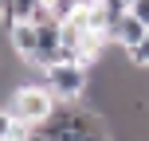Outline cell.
Segmentation results:
<instances>
[{"instance_id": "1", "label": "cell", "mask_w": 149, "mask_h": 141, "mask_svg": "<svg viewBox=\"0 0 149 141\" xmlns=\"http://www.w3.org/2000/svg\"><path fill=\"white\" fill-rule=\"evenodd\" d=\"M59 106V98L47 90V82H16V90L4 98V110L12 114L16 122H24V126H39V122L51 118V110Z\"/></svg>"}, {"instance_id": "9", "label": "cell", "mask_w": 149, "mask_h": 141, "mask_svg": "<svg viewBox=\"0 0 149 141\" xmlns=\"http://www.w3.org/2000/svg\"><path fill=\"white\" fill-rule=\"evenodd\" d=\"M130 4H134V0H130Z\"/></svg>"}, {"instance_id": "5", "label": "cell", "mask_w": 149, "mask_h": 141, "mask_svg": "<svg viewBox=\"0 0 149 141\" xmlns=\"http://www.w3.org/2000/svg\"><path fill=\"white\" fill-rule=\"evenodd\" d=\"M126 55H130V63H134L137 71H149V35H145V39H141L137 47H130Z\"/></svg>"}, {"instance_id": "7", "label": "cell", "mask_w": 149, "mask_h": 141, "mask_svg": "<svg viewBox=\"0 0 149 141\" xmlns=\"http://www.w3.org/2000/svg\"><path fill=\"white\" fill-rule=\"evenodd\" d=\"M12 122H16V118L4 110V106H0V141H8V133H12Z\"/></svg>"}, {"instance_id": "8", "label": "cell", "mask_w": 149, "mask_h": 141, "mask_svg": "<svg viewBox=\"0 0 149 141\" xmlns=\"http://www.w3.org/2000/svg\"><path fill=\"white\" fill-rule=\"evenodd\" d=\"M0 12H4V0H0Z\"/></svg>"}, {"instance_id": "3", "label": "cell", "mask_w": 149, "mask_h": 141, "mask_svg": "<svg viewBox=\"0 0 149 141\" xmlns=\"http://www.w3.org/2000/svg\"><path fill=\"white\" fill-rule=\"evenodd\" d=\"M8 47H12L24 63H31V59H36V51H39V28H36L31 20H24V24H16V28H8Z\"/></svg>"}, {"instance_id": "2", "label": "cell", "mask_w": 149, "mask_h": 141, "mask_svg": "<svg viewBox=\"0 0 149 141\" xmlns=\"http://www.w3.org/2000/svg\"><path fill=\"white\" fill-rule=\"evenodd\" d=\"M39 78L47 82V90H51L59 102H79V98H86L90 90V67L86 63H55V67H43L39 71Z\"/></svg>"}, {"instance_id": "6", "label": "cell", "mask_w": 149, "mask_h": 141, "mask_svg": "<svg viewBox=\"0 0 149 141\" xmlns=\"http://www.w3.org/2000/svg\"><path fill=\"white\" fill-rule=\"evenodd\" d=\"M130 12H134L137 20H141L145 28H149V0H134V4H130Z\"/></svg>"}, {"instance_id": "4", "label": "cell", "mask_w": 149, "mask_h": 141, "mask_svg": "<svg viewBox=\"0 0 149 141\" xmlns=\"http://www.w3.org/2000/svg\"><path fill=\"white\" fill-rule=\"evenodd\" d=\"M145 35H149V28H145L141 20H137L134 12H126L118 24H114V31H110V43H118L122 51H130V47H137Z\"/></svg>"}]
</instances>
